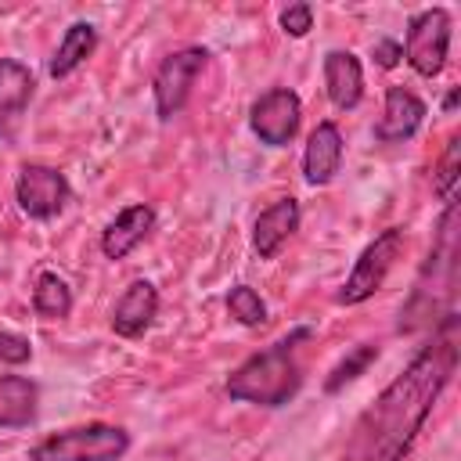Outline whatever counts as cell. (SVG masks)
<instances>
[{"instance_id": "52a82bcc", "label": "cell", "mask_w": 461, "mask_h": 461, "mask_svg": "<svg viewBox=\"0 0 461 461\" xmlns=\"http://www.w3.org/2000/svg\"><path fill=\"white\" fill-rule=\"evenodd\" d=\"M14 198L22 205L25 216L32 220H50L65 209L68 202V180L65 173H58L54 166H40V162H29L22 166L18 173V184H14Z\"/></svg>"}, {"instance_id": "d6986e66", "label": "cell", "mask_w": 461, "mask_h": 461, "mask_svg": "<svg viewBox=\"0 0 461 461\" xmlns=\"http://www.w3.org/2000/svg\"><path fill=\"white\" fill-rule=\"evenodd\" d=\"M227 313H230L238 324H245V328H259V324L267 321V303H263L249 285H238V288H230V295H227Z\"/></svg>"}, {"instance_id": "cb8c5ba5", "label": "cell", "mask_w": 461, "mask_h": 461, "mask_svg": "<svg viewBox=\"0 0 461 461\" xmlns=\"http://www.w3.org/2000/svg\"><path fill=\"white\" fill-rule=\"evenodd\" d=\"M371 58H375L382 68H393V65L403 58V50H400V43H396V40H378V43L371 47Z\"/></svg>"}, {"instance_id": "5bb4252c", "label": "cell", "mask_w": 461, "mask_h": 461, "mask_svg": "<svg viewBox=\"0 0 461 461\" xmlns=\"http://www.w3.org/2000/svg\"><path fill=\"white\" fill-rule=\"evenodd\" d=\"M342 162V133L335 122H317L303 151V173L310 184H328Z\"/></svg>"}, {"instance_id": "ffe728a7", "label": "cell", "mask_w": 461, "mask_h": 461, "mask_svg": "<svg viewBox=\"0 0 461 461\" xmlns=\"http://www.w3.org/2000/svg\"><path fill=\"white\" fill-rule=\"evenodd\" d=\"M378 357V346H371V342H364V346H357V349H349L335 367H331V375H328V382H324V389L328 393H339L346 382H353L371 360Z\"/></svg>"}, {"instance_id": "ba28073f", "label": "cell", "mask_w": 461, "mask_h": 461, "mask_svg": "<svg viewBox=\"0 0 461 461\" xmlns=\"http://www.w3.org/2000/svg\"><path fill=\"white\" fill-rule=\"evenodd\" d=\"M299 115H303L299 97H295L292 90H285V86H274V90H267V94H259V97L252 101L249 126H252V133H256L263 144L281 148V144H288V140L295 137Z\"/></svg>"}, {"instance_id": "30bf717a", "label": "cell", "mask_w": 461, "mask_h": 461, "mask_svg": "<svg viewBox=\"0 0 461 461\" xmlns=\"http://www.w3.org/2000/svg\"><path fill=\"white\" fill-rule=\"evenodd\" d=\"M299 230V202L295 198H281L270 209H263L252 223V249L259 252V259H274L277 249Z\"/></svg>"}, {"instance_id": "44dd1931", "label": "cell", "mask_w": 461, "mask_h": 461, "mask_svg": "<svg viewBox=\"0 0 461 461\" xmlns=\"http://www.w3.org/2000/svg\"><path fill=\"white\" fill-rule=\"evenodd\" d=\"M457 155H461V137H450V140H447V151H443V158H439V169H436V191H439L443 198H454Z\"/></svg>"}, {"instance_id": "e0dca14e", "label": "cell", "mask_w": 461, "mask_h": 461, "mask_svg": "<svg viewBox=\"0 0 461 461\" xmlns=\"http://www.w3.org/2000/svg\"><path fill=\"white\" fill-rule=\"evenodd\" d=\"M94 47H97L94 25H90V22H72L68 32H65V40L58 43V50H54V58H50V76L61 79V76L76 72V68L94 54Z\"/></svg>"}, {"instance_id": "2e32d148", "label": "cell", "mask_w": 461, "mask_h": 461, "mask_svg": "<svg viewBox=\"0 0 461 461\" xmlns=\"http://www.w3.org/2000/svg\"><path fill=\"white\" fill-rule=\"evenodd\" d=\"M36 418V385L22 375H0V429H22Z\"/></svg>"}, {"instance_id": "7a4b0ae2", "label": "cell", "mask_w": 461, "mask_h": 461, "mask_svg": "<svg viewBox=\"0 0 461 461\" xmlns=\"http://www.w3.org/2000/svg\"><path fill=\"white\" fill-rule=\"evenodd\" d=\"M310 339V328H295L292 335L277 339L274 346L252 353L241 367L230 371L227 378V396L241 403H259V407H281L299 393L303 367H299V342Z\"/></svg>"}, {"instance_id": "7402d4cb", "label": "cell", "mask_w": 461, "mask_h": 461, "mask_svg": "<svg viewBox=\"0 0 461 461\" xmlns=\"http://www.w3.org/2000/svg\"><path fill=\"white\" fill-rule=\"evenodd\" d=\"M310 22H313L310 4H292V7L281 11V29H285L288 36H306V32H310Z\"/></svg>"}, {"instance_id": "9a60e30c", "label": "cell", "mask_w": 461, "mask_h": 461, "mask_svg": "<svg viewBox=\"0 0 461 461\" xmlns=\"http://www.w3.org/2000/svg\"><path fill=\"white\" fill-rule=\"evenodd\" d=\"M324 86L335 108H357L364 94V72L360 61L349 50H328L324 54Z\"/></svg>"}, {"instance_id": "6da1fadb", "label": "cell", "mask_w": 461, "mask_h": 461, "mask_svg": "<svg viewBox=\"0 0 461 461\" xmlns=\"http://www.w3.org/2000/svg\"><path fill=\"white\" fill-rule=\"evenodd\" d=\"M457 317L447 313L443 331L425 346L403 375H396L382 396L357 418L342 461H403L407 447L414 443L418 429L425 425L432 403L447 389L457 367V339H454Z\"/></svg>"}, {"instance_id": "9c48e42d", "label": "cell", "mask_w": 461, "mask_h": 461, "mask_svg": "<svg viewBox=\"0 0 461 461\" xmlns=\"http://www.w3.org/2000/svg\"><path fill=\"white\" fill-rule=\"evenodd\" d=\"M32 72L14 61V58H0V140H11L25 108H29V97H32Z\"/></svg>"}, {"instance_id": "7c38bea8", "label": "cell", "mask_w": 461, "mask_h": 461, "mask_svg": "<svg viewBox=\"0 0 461 461\" xmlns=\"http://www.w3.org/2000/svg\"><path fill=\"white\" fill-rule=\"evenodd\" d=\"M425 119V104L421 97H414L407 86H389L385 90V108H382V119L375 126V137L393 144V140H407Z\"/></svg>"}, {"instance_id": "ac0fdd59", "label": "cell", "mask_w": 461, "mask_h": 461, "mask_svg": "<svg viewBox=\"0 0 461 461\" xmlns=\"http://www.w3.org/2000/svg\"><path fill=\"white\" fill-rule=\"evenodd\" d=\"M32 310L47 321H58V317H68L72 310V292L68 285L58 277V274H40L36 288H32Z\"/></svg>"}, {"instance_id": "8992f818", "label": "cell", "mask_w": 461, "mask_h": 461, "mask_svg": "<svg viewBox=\"0 0 461 461\" xmlns=\"http://www.w3.org/2000/svg\"><path fill=\"white\" fill-rule=\"evenodd\" d=\"M205 61H209V54H205L202 47H184V50L162 58V65H158V72H155V83H151L158 119H173V115L187 104L191 86H194V79L202 76Z\"/></svg>"}, {"instance_id": "8fae6325", "label": "cell", "mask_w": 461, "mask_h": 461, "mask_svg": "<svg viewBox=\"0 0 461 461\" xmlns=\"http://www.w3.org/2000/svg\"><path fill=\"white\" fill-rule=\"evenodd\" d=\"M155 310H158V292L151 281H133L119 303L112 306V328L115 335L122 339H137L148 331V324L155 321Z\"/></svg>"}, {"instance_id": "4fadbf2b", "label": "cell", "mask_w": 461, "mask_h": 461, "mask_svg": "<svg viewBox=\"0 0 461 461\" xmlns=\"http://www.w3.org/2000/svg\"><path fill=\"white\" fill-rule=\"evenodd\" d=\"M155 227V212L151 205H126L108 227H104V238H101V249L108 259H126Z\"/></svg>"}, {"instance_id": "3957f363", "label": "cell", "mask_w": 461, "mask_h": 461, "mask_svg": "<svg viewBox=\"0 0 461 461\" xmlns=\"http://www.w3.org/2000/svg\"><path fill=\"white\" fill-rule=\"evenodd\" d=\"M130 450V436L119 425H79L47 436L29 450V461H119Z\"/></svg>"}, {"instance_id": "5b68a950", "label": "cell", "mask_w": 461, "mask_h": 461, "mask_svg": "<svg viewBox=\"0 0 461 461\" xmlns=\"http://www.w3.org/2000/svg\"><path fill=\"white\" fill-rule=\"evenodd\" d=\"M400 50L418 76H429V79L439 76L450 50V14L443 7H429L414 14L407 25V43Z\"/></svg>"}, {"instance_id": "277c9868", "label": "cell", "mask_w": 461, "mask_h": 461, "mask_svg": "<svg viewBox=\"0 0 461 461\" xmlns=\"http://www.w3.org/2000/svg\"><path fill=\"white\" fill-rule=\"evenodd\" d=\"M403 245H407L403 227H389V230H382V234H378V238L360 252V259H357L353 274L346 277V285H342V292H339V303L353 306V303L371 299V295L385 285V277H389V270L396 267V259H400Z\"/></svg>"}, {"instance_id": "603a6c76", "label": "cell", "mask_w": 461, "mask_h": 461, "mask_svg": "<svg viewBox=\"0 0 461 461\" xmlns=\"http://www.w3.org/2000/svg\"><path fill=\"white\" fill-rule=\"evenodd\" d=\"M29 357H32L29 339H22V335H14V331H0V360H7V364H25Z\"/></svg>"}]
</instances>
